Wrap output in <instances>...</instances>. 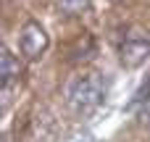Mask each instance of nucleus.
<instances>
[{"instance_id": "nucleus-1", "label": "nucleus", "mask_w": 150, "mask_h": 142, "mask_svg": "<svg viewBox=\"0 0 150 142\" xmlns=\"http://www.w3.org/2000/svg\"><path fill=\"white\" fill-rule=\"evenodd\" d=\"M105 92H108V82L100 74H84V76H76L69 84L66 100H69V108L76 116H90L103 105Z\"/></svg>"}, {"instance_id": "nucleus-5", "label": "nucleus", "mask_w": 150, "mask_h": 142, "mask_svg": "<svg viewBox=\"0 0 150 142\" xmlns=\"http://www.w3.org/2000/svg\"><path fill=\"white\" fill-rule=\"evenodd\" d=\"M129 111H134L142 121L150 124V76L145 79V84L140 87V92L134 95V100L129 103Z\"/></svg>"}, {"instance_id": "nucleus-2", "label": "nucleus", "mask_w": 150, "mask_h": 142, "mask_svg": "<svg viewBox=\"0 0 150 142\" xmlns=\"http://www.w3.org/2000/svg\"><path fill=\"white\" fill-rule=\"evenodd\" d=\"M18 47H21V53L29 61H37V58H42L47 53L50 37H47V32L42 29L40 21H26L21 26V32H18Z\"/></svg>"}, {"instance_id": "nucleus-7", "label": "nucleus", "mask_w": 150, "mask_h": 142, "mask_svg": "<svg viewBox=\"0 0 150 142\" xmlns=\"http://www.w3.org/2000/svg\"><path fill=\"white\" fill-rule=\"evenodd\" d=\"M79 142H95V140H92V137H84V140H79Z\"/></svg>"}, {"instance_id": "nucleus-4", "label": "nucleus", "mask_w": 150, "mask_h": 142, "mask_svg": "<svg viewBox=\"0 0 150 142\" xmlns=\"http://www.w3.org/2000/svg\"><path fill=\"white\" fill-rule=\"evenodd\" d=\"M21 76V63L16 61V55L3 47L0 50V82H3V92H8V87Z\"/></svg>"}, {"instance_id": "nucleus-6", "label": "nucleus", "mask_w": 150, "mask_h": 142, "mask_svg": "<svg viewBox=\"0 0 150 142\" xmlns=\"http://www.w3.org/2000/svg\"><path fill=\"white\" fill-rule=\"evenodd\" d=\"M58 5H61V11L66 16H76V13L90 8V0H58Z\"/></svg>"}, {"instance_id": "nucleus-3", "label": "nucleus", "mask_w": 150, "mask_h": 142, "mask_svg": "<svg viewBox=\"0 0 150 142\" xmlns=\"http://www.w3.org/2000/svg\"><path fill=\"white\" fill-rule=\"evenodd\" d=\"M150 55V40L140 32H129L124 42L119 45V61L124 69H137L148 61Z\"/></svg>"}]
</instances>
